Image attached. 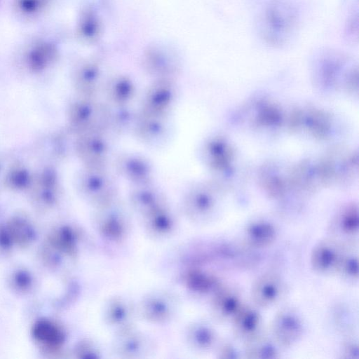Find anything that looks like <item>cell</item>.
Masks as SVG:
<instances>
[{
  "label": "cell",
  "instance_id": "cell-2",
  "mask_svg": "<svg viewBox=\"0 0 359 359\" xmlns=\"http://www.w3.org/2000/svg\"><path fill=\"white\" fill-rule=\"evenodd\" d=\"M92 226L104 242L118 245L124 242L130 233L131 222L126 207L118 198L93 208Z\"/></svg>",
  "mask_w": 359,
  "mask_h": 359
},
{
  "label": "cell",
  "instance_id": "cell-31",
  "mask_svg": "<svg viewBox=\"0 0 359 359\" xmlns=\"http://www.w3.org/2000/svg\"><path fill=\"white\" fill-rule=\"evenodd\" d=\"M341 358L344 359H358L359 344L357 340L348 339L345 340L340 351Z\"/></svg>",
  "mask_w": 359,
  "mask_h": 359
},
{
  "label": "cell",
  "instance_id": "cell-19",
  "mask_svg": "<svg viewBox=\"0 0 359 359\" xmlns=\"http://www.w3.org/2000/svg\"><path fill=\"white\" fill-rule=\"evenodd\" d=\"M328 231L330 237L344 243L357 242L359 233L357 205L350 203L339 210L329 224Z\"/></svg>",
  "mask_w": 359,
  "mask_h": 359
},
{
  "label": "cell",
  "instance_id": "cell-1",
  "mask_svg": "<svg viewBox=\"0 0 359 359\" xmlns=\"http://www.w3.org/2000/svg\"><path fill=\"white\" fill-rule=\"evenodd\" d=\"M257 34L264 44L280 49L296 39L302 23V10L296 0H264L255 16Z\"/></svg>",
  "mask_w": 359,
  "mask_h": 359
},
{
  "label": "cell",
  "instance_id": "cell-12",
  "mask_svg": "<svg viewBox=\"0 0 359 359\" xmlns=\"http://www.w3.org/2000/svg\"><path fill=\"white\" fill-rule=\"evenodd\" d=\"M171 131L168 117L146 114L138 111L132 133L142 144L161 149L169 142Z\"/></svg>",
  "mask_w": 359,
  "mask_h": 359
},
{
  "label": "cell",
  "instance_id": "cell-17",
  "mask_svg": "<svg viewBox=\"0 0 359 359\" xmlns=\"http://www.w3.org/2000/svg\"><path fill=\"white\" fill-rule=\"evenodd\" d=\"M285 288L284 281L278 274L264 273L257 277L251 286L252 302L258 308L271 307L282 299Z\"/></svg>",
  "mask_w": 359,
  "mask_h": 359
},
{
  "label": "cell",
  "instance_id": "cell-7",
  "mask_svg": "<svg viewBox=\"0 0 359 359\" xmlns=\"http://www.w3.org/2000/svg\"><path fill=\"white\" fill-rule=\"evenodd\" d=\"M109 137L104 132L79 134L76 150L83 167L108 168L112 154Z\"/></svg>",
  "mask_w": 359,
  "mask_h": 359
},
{
  "label": "cell",
  "instance_id": "cell-6",
  "mask_svg": "<svg viewBox=\"0 0 359 359\" xmlns=\"http://www.w3.org/2000/svg\"><path fill=\"white\" fill-rule=\"evenodd\" d=\"M154 339L135 326L114 333L111 342V353L124 359L150 358L156 352Z\"/></svg>",
  "mask_w": 359,
  "mask_h": 359
},
{
  "label": "cell",
  "instance_id": "cell-25",
  "mask_svg": "<svg viewBox=\"0 0 359 359\" xmlns=\"http://www.w3.org/2000/svg\"><path fill=\"white\" fill-rule=\"evenodd\" d=\"M107 103L113 105H128L134 99L136 88L134 83L126 76H116L102 86Z\"/></svg>",
  "mask_w": 359,
  "mask_h": 359
},
{
  "label": "cell",
  "instance_id": "cell-32",
  "mask_svg": "<svg viewBox=\"0 0 359 359\" xmlns=\"http://www.w3.org/2000/svg\"><path fill=\"white\" fill-rule=\"evenodd\" d=\"M81 357L86 358H100L102 357V348L93 339L86 340L82 344Z\"/></svg>",
  "mask_w": 359,
  "mask_h": 359
},
{
  "label": "cell",
  "instance_id": "cell-26",
  "mask_svg": "<svg viewBox=\"0 0 359 359\" xmlns=\"http://www.w3.org/2000/svg\"><path fill=\"white\" fill-rule=\"evenodd\" d=\"M222 284L215 275L202 269H194L185 275V286L187 290L198 295L212 297Z\"/></svg>",
  "mask_w": 359,
  "mask_h": 359
},
{
  "label": "cell",
  "instance_id": "cell-28",
  "mask_svg": "<svg viewBox=\"0 0 359 359\" xmlns=\"http://www.w3.org/2000/svg\"><path fill=\"white\" fill-rule=\"evenodd\" d=\"M50 0H13L12 8L15 15L25 21H34L48 11Z\"/></svg>",
  "mask_w": 359,
  "mask_h": 359
},
{
  "label": "cell",
  "instance_id": "cell-16",
  "mask_svg": "<svg viewBox=\"0 0 359 359\" xmlns=\"http://www.w3.org/2000/svg\"><path fill=\"white\" fill-rule=\"evenodd\" d=\"M128 200L130 209L140 219L168 203L165 194L154 182L132 186Z\"/></svg>",
  "mask_w": 359,
  "mask_h": 359
},
{
  "label": "cell",
  "instance_id": "cell-20",
  "mask_svg": "<svg viewBox=\"0 0 359 359\" xmlns=\"http://www.w3.org/2000/svg\"><path fill=\"white\" fill-rule=\"evenodd\" d=\"M255 305L244 303L231 321L235 338L243 344L263 332V318Z\"/></svg>",
  "mask_w": 359,
  "mask_h": 359
},
{
  "label": "cell",
  "instance_id": "cell-24",
  "mask_svg": "<svg viewBox=\"0 0 359 359\" xmlns=\"http://www.w3.org/2000/svg\"><path fill=\"white\" fill-rule=\"evenodd\" d=\"M282 348L270 332L264 330L243 344V357L248 359H276L281 357Z\"/></svg>",
  "mask_w": 359,
  "mask_h": 359
},
{
  "label": "cell",
  "instance_id": "cell-21",
  "mask_svg": "<svg viewBox=\"0 0 359 359\" xmlns=\"http://www.w3.org/2000/svg\"><path fill=\"white\" fill-rule=\"evenodd\" d=\"M182 335L187 346L196 352L210 351L215 349L219 342L215 327L208 322L201 320L187 324Z\"/></svg>",
  "mask_w": 359,
  "mask_h": 359
},
{
  "label": "cell",
  "instance_id": "cell-3",
  "mask_svg": "<svg viewBox=\"0 0 359 359\" xmlns=\"http://www.w3.org/2000/svg\"><path fill=\"white\" fill-rule=\"evenodd\" d=\"M214 185L208 183L194 184L184 192L180 212L190 222L203 225L215 218L218 203Z\"/></svg>",
  "mask_w": 359,
  "mask_h": 359
},
{
  "label": "cell",
  "instance_id": "cell-8",
  "mask_svg": "<svg viewBox=\"0 0 359 359\" xmlns=\"http://www.w3.org/2000/svg\"><path fill=\"white\" fill-rule=\"evenodd\" d=\"M178 95L177 86L169 79H158L145 90L140 111L146 114L168 117Z\"/></svg>",
  "mask_w": 359,
  "mask_h": 359
},
{
  "label": "cell",
  "instance_id": "cell-18",
  "mask_svg": "<svg viewBox=\"0 0 359 359\" xmlns=\"http://www.w3.org/2000/svg\"><path fill=\"white\" fill-rule=\"evenodd\" d=\"M243 304V296L238 287L222 283L211 297V315L218 322L231 323Z\"/></svg>",
  "mask_w": 359,
  "mask_h": 359
},
{
  "label": "cell",
  "instance_id": "cell-11",
  "mask_svg": "<svg viewBox=\"0 0 359 359\" xmlns=\"http://www.w3.org/2000/svg\"><path fill=\"white\" fill-rule=\"evenodd\" d=\"M304 325L302 318L297 309L292 306H284L274 315L270 334L283 349L292 347L303 336Z\"/></svg>",
  "mask_w": 359,
  "mask_h": 359
},
{
  "label": "cell",
  "instance_id": "cell-22",
  "mask_svg": "<svg viewBox=\"0 0 359 359\" xmlns=\"http://www.w3.org/2000/svg\"><path fill=\"white\" fill-rule=\"evenodd\" d=\"M106 133L108 135H123L132 133L138 111L128 105L107 104Z\"/></svg>",
  "mask_w": 359,
  "mask_h": 359
},
{
  "label": "cell",
  "instance_id": "cell-15",
  "mask_svg": "<svg viewBox=\"0 0 359 359\" xmlns=\"http://www.w3.org/2000/svg\"><path fill=\"white\" fill-rule=\"evenodd\" d=\"M346 243L332 237L318 242L310 255L311 269L320 275L336 274Z\"/></svg>",
  "mask_w": 359,
  "mask_h": 359
},
{
  "label": "cell",
  "instance_id": "cell-29",
  "mask_svg": "<svg viewBox=\"0 0 359 359\" xmlns=\"http://www.w3.org/2000/svg\"><path fill=\"white\" fill-rule=\"evenodd\" d=\"M26 56L32 68L41 69L55 58L56 49L47 41H37L28 46Z\"/></svg>",
  "mask_w": 359,
  "mask_h": 359
},
{
  "label": "cell",
  "instance_id": "cell-5",
  "mask_svg": "<svg viewBox=\"0 0 359 359\" xmlns=\"http://www.w3.org/2000/svg\"><path fill=\"white\" fill-rule=\"evenodd\" d=\"M78 188L82 197L93 208L118 198V184L108 168L83 167L79 175Z\"/></svg>",
  "mask_w": 359,
  "mask_h": 359
},
{
  "label": "cell",
  "instance_id": "cell-23",
  "mask_svg": "<svg viewBox=\"0 0 359 359\" xmlns=\"http://www.w3.org/2000/svg\"><path fill=\"white\" fill-rule=\"evenodd\" d=\"M277 229L267 220H255L244 229L243 241L248 249H262L271 245L276 241Z\"/></svg>",
  "mask_w": 359,
  "mask_h": 359
},
{
  "label": "cell",
  "instance_id": "cell-27",
  "mask_svg": "<svg viewBox=\"0 0 359 359\" xmlns=\"http://www.w3.org/2000/svg\"><path fill=\"white\" fill-rule=\"evenodd\" d=\"M336 274L343 280L351 283H355L358 281L359 260L357 242L346 244Z\"/></svg>",
  "mask_w": 359,
  "mask_h": 359
},
{
  "label": "cell",
  "instance_id": "cell-30",
  "mask_svg": "<svg viewBox=\"0 0 359 359\" xmlns=\"http://www.w3.org/2000/svg\"><path fill=\"white\" fill-rule=\"evenodd\" d=\"M215 349L217 358L220 359H236L242 357L241 353L243 355V353L229 341H219Z\"/></svg>",
  "mask_w": 359,
  "mask_h": 359
},
{
  "label": "cell",
  "instance_id": "cell-4",
  "mask_svg": "<svg viewBox=\"0 0 359 359\" xmlns=\"http://www.w3.org/2000/svg\"><path fill=\"white\" fill-rule=\"evenodd\" d=\"M138 319L146 323L163 325L175 319L181 308L180 297L166 289H156L145 293L137 302Z\"/></svg>",
  "mask_w": 359,
  "mask_h": 359
},
{
  "label": "cell",
  "instance_id": "cell-13",
  "mask_svg": "<svg viewBox=\"0 0 359 359\" xmlns=\"http://www.w3.org/2000/svg\"><path fill=\"white\" fill-rule=\"evenodd\" d=\"M101 316L105 326L114 333L135 326L138 318L136 303L120 294L111 296L104 302Z\"/></svg>",
  "mask_w": 359,
  "mask_h": 359
},
{
  "label": "cell",
  "instance_id": "cell-14",
  "mask_svg": "<svg viewBox=\"0 0 359 359\" xmlns=\"http://www.w3.org/2000/svg\"><path fill=\"white\" fill-rule=\"evenodd\" d=\"M143 231L151 241H165L175 236L179 226L177 212L169 203L141 218Z\"/></svg>",
  "mask_w": 359,
  "mask_h": 359
},
{
  "label": "cell",
  "instance_id": "cell-9",
  "mask_svg": "<svg viewBox=\"0 0 359 359\" xmlns=\"http://www.w3.org/2000/svg\"><path fill=\"white\" fill-rule=\"evenodd\" d=\"M107 104L96 97L81 96L72 110V120L79 134L106 133Z\"/></svg>",
  "mask_w": 359,
  "mask_h": 359
},
{
  "label": "cell",
  "instance_id": "cell-10",
  "mask_svg": "<svg viewBox=\"0 0 359 359\" xmlns=\"http://www.w3.org/2000/svg\"><path fill=\"white\" fill-rule=\"evenodd\" d=\"M112 161L116 172L132 186L154 182V165L144 155L125 151L114 156Z\"/></svg>",
  "mask_w": 359,
  "mask_h": 359
}]
</instances>
